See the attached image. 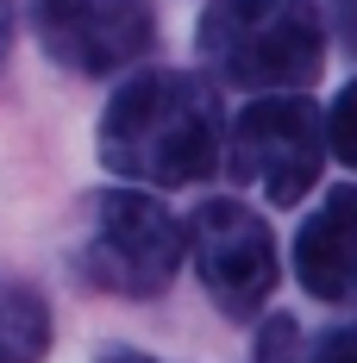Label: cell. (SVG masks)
Segmentation results:
<instances>
[{
  "instance_id": "1",
  "label": "cell",
  "mask_w": 357,
  "mask_h": 363,
  "mask_svg": "<svg viewBox=\"0 0 357 363\" xmlns=\"http://www.w3.org/2000/svg\"><path fill=\"white\" fill-rule=\"evenodd\" d=\"M101 163L138 188H188L219 169L226 125H219L214 82L188 69H138L101 113Z\"/></svg>"
},
{
  "instance_id": "2",
  "label": "cell",
  "mask_w": 357,
  "mask_h": 363,
  "mask_svg": "<svg viewBox=\"0 0 357 363\" xmlns=\"http://www.w3.org/2000/svg\"><path fill=\"white\" fill-rule=\"evenodd\" d=\"M207 69L226 88L288 94L326 63V19L314 0H214L194 26Z\"/></svg>"
},
{
  "instance_id": "3",
  "label": "cell",
  "mask_w": 357,
  "mask_h": 363,
  "mask_svg": "<svg viewBox=\"0 0 357 363\" xmlns=\"http://www.w3.org/2000/svg\"><path fill=\"white\" fill-rule=\"evenodd\" d=\"M182 251H188V232L176 225V213L144 194V188H107V194H88V225H82V245L75 263L94 289L126 294V301H150L176 282Z\"/></svg>"
},
{
  "instance_id": "4",
  "label": "cell",
  "mask_w": 357,
  "mask_h": 363,
  "mask_svg": "<svg viewBox=\"0 0 357 363\" xmlns=\"http://www.w3.org/2000/svg\"><path fill=\"white\" fill-rule=\"evenodd\" d=\"M219 163L270 207H295L326 169V113L307 94H263L232 119Z\"/></svg>"
},
{
  "instance_id": "5",
  "label": "cell",
  "mask_w": 357,
  "mask_h": 363,
  "mask_svg": "<svg viewBox=\"0 0 357 363\" xmlns=\"http://www.w3.org/2000/svg\"><path fill=\"white\" fill-rule=\"evenodd\" d=\"M188 251L194 269L214 294V307L226 320H251L263 313V301L276 294V232L263 225V213H251L245 201H207L188 219Z\"/></svg>"
},
{
  "instance_id": "6",
  "label": "cell",
  "mask_w": 357,
  "mask_h": 363,
  "mask_svg": "<svg viewBox=\"0 0 357 363\" xmlns=\"http://www.w3.org/2000/svg\"><path fill=\"white\" fill-rule=\"evenodd\" d=\"M38 44L50 63L75 75L132 69L157 50V13L150 0H26Z\"/></svg>"
},
{
  "instance_id": "7",
  "label": "cell",
  "mask_w": 357,
  "mask_h": 363,
  "mask_svg": "<svg viewBox=\"0 0 357 363\" xmlns=\"http://www.w3.org/2000/svg\"><path fill=\"white\" fill-rule=\"evenodd\" d=\"M295 276L326 307H357V188H332L295 238Z\"/></svg>"
},
{
  "instance_id": "8",
  "label": "cell",
  "mask_w": 357,
  "mask_h": 363,
  "mask_svg": "<svg viewBox=\"0 0 357 363\" xmlns=\"http://www.w3.org/2000/svg\"><path fill=\"white\" fill-rule=\"evenodd\" d=\"M50 301L26 276H0V363H44L50 351Z\"/></svg>"
},
{
  "instance_id": "9",
  "label": "cell",
  "mask_w": 357,
  "mask_h": 363,
  "mask_svg": "<svg viewBox=\"0 0 357 363\" xmlns=\"http://www.w3.org/2000/svg\"><path fill=\"white\" fill-rule=\"evenodd\" d=\"M257 363H357V326L301 332L295 320H270L257 338Z\"/></svg>"
},
{
  "instance_id": "10",
  "label": "cell",
  "mask_w": 357,
  "mask_h": 363,
  "mask_svg": "<svg viewBox=\"0 0 357 363\" xmlns=\"http://www.w3.org/2000/svg\"><path fill=\"white\" fill-rule=\"evenodd\" d=\"M326 150L357 169V75L339 88V101H332V113H326Z\"/></svg>"
},
{
  "instance_id": "11",
  "label": "cell",
  "mask_w": 357,
  "mask_h": 363,
  "mask_svg": "<svg viewBox=\"0 0 357 363\" xmlns=\"http://www.w3.org/2000/svg\"><path fill=\"white\" fill-rule=\"evenodd\" d=\"M314 6H326L320 19L332 26V38H339V44L357 57V0H314Z\"/></svg>"
},
{
  "instance_id": "12",
  "label": "cell",
  "mask_w": 357,
  "mask_h": 363,
  "mask_svg": "<svg viewBox=\"0 0 357 363\" xmlns=\"http://www.w3.org/2000/svg\"><path fill=\"white\" fill-rule=\"evenodd\" d=\"M13 32H19V13H13V0H0V63L13 50Z\"/></svg>"
},
{
  "instance_id": "13",
  "label": "cell",
  "mask_w": 357,
  "mask_h": 363,
  "mask_svg": "<svg viewBox=\"0 0 357 363\" xmlns=\"http://www.w3.org/2000/svg\"><path fill=\"white\" fill-rule=\"evenodd\" d=\"M101 363H157V357H144V351H126V345H107V351H101Z\"/></svg>"
}]
</instances>
